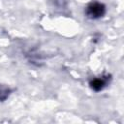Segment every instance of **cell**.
Instances as JSON below:
<instances>
[{
    "instance_id": "cell-3",
    "label": "cell",
    "mask_w": 124,
    "mask_h": 124,
    "mask_svg": "<svg viewBox=\"0 0 124 124\" xmlns=\"http://www.w3.org/2000/svg\"><path fill=\"white\" fill-rule=\"evenodd\" d=\"M9 94H10V89L5 85L0 84V102L6 100L9 97Z\"/></svg>"
},
{
    "instance_id": "cell-2",
    "label": "cell",
    "mask_w": 124,
    "mask_h": 124,
    "mask_svg": "<svg viewBox=\"0 0 124 124\" xmlns=\"http://www.w3.org/2000/svg\"><path fill=\"white\" fill-rule=\"evenodd\" d=\"M107 84V79L105 78H95L90 81V86L95 91L102 90Z\"/></svg>"
},
{
    "instance_id": "cell-1",
    "label": "cell",
    "mask_w": 124,
    "mask_h": 124,
    "mask_svg": "<svg viewBox=\"0 0 124 124\" xmlns=\"http://www.w3.org/2000/svg\"><path fill=\"white\" fill-rule=\"evenodd\" d=\"M106 13V8L103 4L98 3V2H93L90 3L86 10H85V14L86 16L91 18V19H97L102 17Z\"/></svg>"
}]
</instances>
